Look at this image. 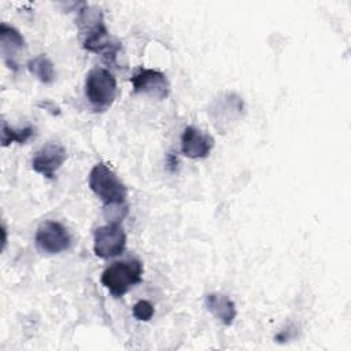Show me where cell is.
<instances>
[{
    "mask_svg": "<svg viewBox=\"0 0 351 351\" xmlns=\"http://www.w3.org/2000/svg\"><path fill=\"white\" fill-rule=\"evenodd\" d=\"M77 25L82 34L84 49L100 53L108 64L114 63L121 45L111 40L100 8L82 4V8L78 10Z\"/></svg>",
    "mask_w": 351,
    "mask_h": 351,
    "instance_id": "1",
    "label": "cell"
},
{
    "mask_svg": "<svg viewBox=\"0 0 351 351\" xmlns=\"http://www.w3.org/2000/svg\"><path fill=\"white\" fill-rule=\"evenodd\" d=\"M88 185L90 191L103 202L104 208L128 204V188L106 163H96L90 169Z\"/></svg>",
    "mask_w": 351,
    "mask_h": 351,
    "instance_id": "2",
    "label": "cell"
},
{
    "mask_svg": "<svg viewBox=\"0 0 351 351\" xmlns=\"http://www.w3.org/2000/svg\"><path fill=\"white\" fill-rule=\"evenodd\" d=\"M143 273V262L136 258H129L117 261L106 267L101 273L100 281L114 298H122L130 288L141 282Z\"/></svg>",
    "mask_w": 351,
    "mask_h": 351,
    "instance_id": "3",
    "label": "cell"
},
{
    "mask_svg": "<svg viewBox=\"0 0 351 351\" xmlns=\"http://www.w3.org/2000/svg\"><path fill=\"white\" fill-rule=\"evenodd\" d=\"M117 80L104 67L92 69L85 78V96L95 111H104L112 106L117 97Z\"/></svg>",
    "mask_w": 351,
    "mask_h": 351,
    "instance_id": "4",
    "label": "cell"
},
{
    "mask_svg": "<svg viewBox=\"0 0 351 351\" xmlns=\"http://www.w3.org/2000/svg\"><path fill=\"white\" fill-rule=\"evenodd\" d=\"M126 241V232L121 222H108L93 232V252L101 259L115 258L125 251Z\"/></svg>",
    "mask_w": 351,
    "mask_h": 351,
    "instance_id": "5",
    "label": "cell"
},
{
    "mask_svg": "<svg viewBox=\"0 0 351 351\" xmlns=\"http://www.w3.org/2000/svg\"><path fill=\"white\" fill-rule=\"evenodd\" d=\"M37 248L48 255H56L71 247V236L66 226L58 221H44L34 237Z\"/></svg>",
    "mask_w": 351,
    "mask_h": 351,
    "instance_id": "6",
    "label": "cell"
},
{
    "mask_svg": "<svg viewBox=\"0 0 351 351\" xmlns=\"http://www.w3.org/2000/svg\"><path fill=\"white\" fill-rule=\"evenodd\" d=\"M130 84L134 93H143L158 100L167 99L171 90L166 74L154 69H138L130 78Z\"/></svg>",
    "mask_w": 351,
    "mask_h": 351,
    "instance_id": "7",
    "label": "cell"
},
{
    "mask_svg": "<svg viewBox=\"0 0 351 351\" xmlns=\"http://www.w3.org/2000/svg\"><path fill=\"white\" fill-rule=\"evenodd\" d=\"M67 159V152L64 147L59 143H47L40 151L36 152L32 159V167L36 173L52 180L56 171L63 166Z\"/></svg>",
    "mask_w": 351,
    "mask_h": 351,
    "instance_id": "8",
    "label": "cell"
},
{
    "mask_svg": "<svg viewBox=\"0 0 351 351\" xmlns=\"http://www.w3.org/2000/svg\"><path fill=\"white\" fill-rule=\"evenodd\" d=\"M215 144L211 134L195 126H186L181 134V152L189 159H204L210 155Z\"/></svg>",
    "mask_w": 351,
    "mask_h": 351,
    "instance_id": "9",
    "label": "cell"
},
{
    "mask_svg": "<svg viewBox=\"0 0 351 351\" xmlns=\"http://www.w3.org/2000/svg\"><path fill=\"white\" fill-rule=\"evenodd\" d=\"M26 41L23 36L11 25H0V51L4 63L14 71L18 70V56L25 51Z\"/></svg>",
    "mask_w": 351,
    "mask_h": 351,
    "instance_id": "10",
    "label": "cell"
},
{
    "mask_svg": "<svg viewBox=\"0 0 351 351\" xmlns=\"http://www.w3.org/2000/svg\"><path fill=\"white\" fill-rule=\"evenodd\" d=\"M204 304L207 310L225 326H230L237 315L234 302L222 293H208L204 298Z\"/></svg>",
    "mask_w": 351,
    "mask_h": 351,
    "instance_id": "11",
    "label": "cell"
},
{
    "mask_svg": "<svg viewBox=\"0 0 351 351\" xmlns=\"http://www.w3.org/2000/svg\"><path fill=\"white\" fill-rule=\"evenodd\" d=\"M241 111H243V100L234 93H228L225 97H222V100L214 103V107L211 108L210 112L214 118V122H219V126H221L223 118L226 119L225 122L228 123L230 119H234L236 117H239Z\"/></svg>",
    "mask_w": 351,
    "mask_h": 351,
    "instance_id": "12",
    "label": "cell"
},
{
    "mask_svg": "<svg viewBox=\"0 0 351 351\" xmlns=\"http://www.w3.org/2000/svg\"><path fill=\"white\" fill-rule=\"evenodd\" d=\"M26 67L44 85H49L55 81V77H56L55 66H53L52 60L45 53H41V55L30 59L27 62Z\"/></svg>",
    "mask_w": 351,
    "mask_h": 351,
    "instance_id": "13",
    "label": "cell"
},
{
    "mask_svg": "<svg viewBox=\"0 0 351 351\" xmlns=\"http://www.w3.org/2000/svg\"><path fill=\"white\" fill-rule=\"evenodd\" d=\"M34 136V128L25 126L22 129H15L8 126L5 121L1 122V145L7 147L12 143L25 144Z\"/></svg>",
    "mask_w": 351,
    "mask_h": 351,
    "instance_id": "14",
    "label": "cell"
},
{
    "mask_svg": "<svg viewBox=\"0 0 351 351\" xmlns=\"http://www.w3.org/2000/svg\"><path fill=\"white\" fill-rule=\"evenodd\" d=\"M132 313H133V317L138 321H149L154 317L155 310H154V306L151 302L141 299L134 303Z\"/></svg>",
    "mask_w": 351,
    "mask_h": 351,
    "instance_id": "15",
    "label": "cell"
},
{
    "mask_svg": "<svg viewBox=\"0 0 351 351\" xmlns=\"http://www.w3.org/2000/svg\"><path fill=\"white\" fill-rule=\"evenodd\" d=\"M167 169L169 170H171V171H174L176 170V167H177V163H178V159H177V156H174V155H167Z\"/></svg>",
    "mask_w": 351,
    "mask_h": 351,
    "instance_id": "16",
    "label": "cell"
},
{
    "mask_svg": "<svg viewBox=\"0 0 351 351\" xmlns=\"http://www.w3.org/2000/svg\"><path fill=\"white\" fill-rule=\"evenodd\" d=\"M5 243H7V237H5V228L3 226V248L5 247Z\"/></svg>",
    "mask_w": 351,
    "mask_h": 351,
    "instance_id": "17",
    "label": "cell"
}]
</instances>
